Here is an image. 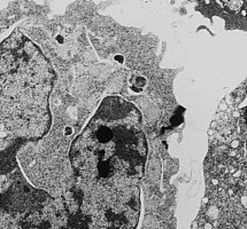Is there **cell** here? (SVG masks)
<instances>
[{
	"instance_id": "cell-1",
	"label": "cell",
	"mask_w": 247,
	"mask_h": 229,
	"mask_svg": "<svg viewBox=\"0 0 247 229\" xmlns=\"http://www.w3.org/2000/svg\"><path fill=\"white\" fill-rule=\"evenodd\" d=\"M146 139L137 109L106 99L69 151L77 181L134 185L144 173Z\"/></svg>"
},
{
	"instance_id": "cell-2",
	"label": "cell",
	"mask_w": 247,
	"mask_h": 229,
	"mask_svg": "<svg viewBox=\"0 0 247 229\" xmlns=\"http://www.w3.org/2000/svg\"><path fill=\"white\" fill-rule=\"evenodd\" d=\"M54 78L44 53L20 31L0 44V143L38 140L50 131Z\"/></svg>"
},
{
	"instance_id": "cell-3",
	"label": "cell",
	"mask_w": 247,
	"mask_h": 229,
	"mask_svg": "<svg viewBox=\"0 0 247 229\" xmlns=\"http://www.w3.org/2000/svg\"><path fill=\"white\" fill-rule=\"evenodd\" d=\"M14 144L0 150V229H67L64 203L28 183Z\"/></svg>"
},
{
	"instance_id": "cell-4",
	"label": "cell",
	"mask_w": 247,
	"mask_h": 229,
	"mask_svg": "<svg viewBox=\"0 0 247 229\" xmlns=\"http://www.w3.org/2000/svg\"><path fill=\"white\" fill-rule=\"evenodd\" d=\"M200 229H246V212L233 211V213H229L227 219L224 218L220 223L214 227L212 223H205Z\"/></svg>"
}]
</instances>
